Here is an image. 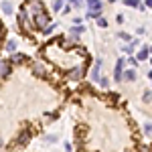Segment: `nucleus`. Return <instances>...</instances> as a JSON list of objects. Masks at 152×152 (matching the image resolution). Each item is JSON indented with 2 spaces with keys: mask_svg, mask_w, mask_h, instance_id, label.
<instances>
[{
  "mask_svg": "<svg viewBox=\"0 0 152 152\" xmlns=\"http://www.w3.org/2000/svg\"><path fill=\"white\" fill-rule=\"evenodd\" d=\"M110 2H112V4H114V2H118V0H110Z\"/></svg>",
  "mask_w": 152,
  "mask_h": 152,
  "instance_id": "nucleus-31",
  "label": "nucleus"
},
{
  "mask_svg": "<svg viewBox=\"0 0 152 152\" xmlns=\"http://www.w3.org/2000/svg\"><path fill=\"white\" fill-rule=\"evenodd\" d=\"M146 6H150V8H152V0H146Z\"/></svg>",
  "mask_w": 152,
  "mask_h": 152,
  "instance_id": "nucleus-29",
  "label": "nucleus"
},
{
  "mask_svg": "<svg viewBox=\"0 0 152 152\" xmlns=\"http://www.w3.org/2000/svg\"><path fill=\"white\" fill-rule=\"evenodd\" d=\"M0 146H2V138H0Z\"/></svg>",
  "mask_w": 152,
  "mask_h": 152,
  "instance_id": "nucleus-32",
  "label": "nucleus"
},
{
  "mask_svg": "<svg viewBox=\"0 0 152 152\" xmlns=\"http://www.w3.org/2000/svg\"><path fill=\"white\" fill-rule=\"evenodd\" d=\"M136 63H138V59H136V57H132V55H130V57L126 59V65H130V67H136Z\"/></svg>",
  "mask_w": 152,
  "mask_h": 152,
  "instance_id": "nucleus-18",
  "label": "nucleus"
},
{
  "mask_svg": "<svg viewBox=\"0 0 152 152\" xmlns=\"http://www.w3.org/2000/svg\"><path fill=\"white\" fill-rule=\"evenodd\" d=\"M85 16H87V18H97V16H99V12H94V10H89L87 14H85Z\"/></svg>",
  "mask_w": 152,
  "mask_h": 152,
  "instance_id": "nucleus-25",
  "label": "nucleus"
},
{
  "mask_svg": "<svg viewBox=\"0 0 152 152\" xmlns=\"http://www.w3.org/2000/svg\"><path fill=\"white\" fill-rule=\"evenodd\" d=\"M148 53H150V49H148V47H142L140 51H138L136 59H138V61H144V59H148Z\"/></svg>",
  "mask_w": 152,
  "mask_h": 152,
  "instance_id": "nucleus-12",
  "label": "nucleus"
},
{
  "mask_svg": "<svg viewBox=\"0 0 152 152\" xmlns=\"http://www.w3.org/2000/svg\"><path fill=\"white\" fill-rule=\"evenodd\" d=\"M12 71V63L10 61H2L0 59V77H8Z\"/></svg>",
  "mask_w": 152,
  "mask_h": 152,
  "instance_id": "nucleus-7",
  "label": "nucleus"
},
{
  "mask_svg": "<svg viewBox=\"0 0 152 152\" xmlns=\"http://www.w3.org/2000/svg\"><path fill=\"white\" fill-rule=\"evenodd\" d=\"M2 12H4V14H12V4L10 2H2Z\"/></svg>",
  "mask_w": 152,
  "mask_h": 152,
  "instance_id": "nucleus-15",
  "label": "nucleus"
},
{
  "mask_svg": "<svg viewBox=\"0 0 152 152\" xmlns=\"http://www.w3.org/2000/svg\"><path fill=\"white\" fill-rule=\"evenodd\" d=\"M49 23H51V16H49L45 10L39 12V14L35 16V26H37V28H41V31H43V28H45Z\"/></svg>",
  "mask_w": 152,
  "mask_h": 152,
  "instance_id": "nucleus-2",
  "label": "nucleus"
},
{
  "mask_svg": "<svg viewBox=\"0 0 152 152\" xmlns=\"http://www.w3.org/2000/svg\"><path fill=\"white\" fill-rule=\"evenodd\" d=\"M95 20H97V26H102V28H105V26H107V20H105V18H102V16H97Z\"/></svg>",
  "mask_w": 152,
  "mask_h": 152,
  "instance_id": "nucleus-22",
  "label": "nucleus"
},
{
  "mask_svg": "<svg viewBox=\"0 0 152 152\" xmlns=\"http://www.w3.org/2000/svg\"><path fill=\"white\" fill-rule=\"evenodd\" d=\"M26 61H28V57L23 55V53H12V57H10L12 65H23V63H26Z\"/></svg>",
  "mask_w": 152,
  "mask_h": 152,
  "instance_id": "nucleus-9",
  "label": "nucleus"
},
{
  "mask_svg": "<svg viewBox=\"0 0 152 152\" xmlns=\"http://www.w3.org/2000/svg\"><path fill=\"white\" fill-rule=\"evenodd\" d=\"M99 85H102V87H104V89H107V87H110V79H107V77H102V79H99Z\"/></svg>",
  "mask_w": 152,
  "mask_h": 152,
  "instance_id": "nucleus-20",
  "label": "nucleus"
},
{
  "mask_svg": "<svg viewBox=\"0 0 152 152\" xmlns=\"http://www.w3.org/2000/svg\"><path fill=\"white\" fill-rule=\"evenodd\" d=\"M136 45H138V41H134V39H132V41H130L128 45H126V47H122V49H124V53L132 55V53H134V47H136Z\"/></svg>",
  "mask_w": 152,
  "mask_h": 152,
  "instance_id": "nucleus-13",
  "label": "nucleus"
},
{
  "mask_svg": "<svg viewBox=\"0 0 152 152\" xmlns=\"http://www.w3.org/2000/svg\"><path fill=\"white\" fill-rule=\"evenodd\" d=\"M55 26H57V24H47V26L43 28V33H45V35H51V33L55 31Z\"/></svg>",
  "mask_w": 152,
  "mask_h": 152,
  "instance_id": "nucleus-21",
  "label": "nucleus"
},
{
  "mask_svg": "<svg viewBox=\"0 0 152 152\" xmlns=\"http://www.w3.org/2000/svg\"><path fill=\"white\" fill-rule=\"evenodd\" d=\"M24 8H26V12L31 16H37L39 12H43V4H41V0H28Z\"/></svg>",
  "mask_w": 152,
  "mask_h": 152,
  "instance_id": "nucleus-1",
  "label": "nucleus"
},
{
  "mask_svg": "<svg viewBox=\"0 0 152 152\" xmlns=\"http://www.w3.org/2000/svg\"><path fill=\"white\" fill-rule=\"evenodd\" d=\"M45 140L47 142H57V136H45Z\"/></svg>",
  "mask_w": 152,
  "mask_h": 152,
  "instance_id": "nucleus-27",
  "label": "nucleus"
},
{
  "mask_svg": "<svg viewBox=\"0 0 152 152\" xmlns=\"http://www.w3.org/2000/svg\"><path fill=\"white\" fill-rule=\"evenodd\" d=\"M142 99H144V102H150V99H152V91H144Z\"/></svg>",
  "mask_w": 152,
  "mask_h": 152,
  "instance_id": "nucleus-24",
  "label": "nucleus"
},
{
  "mask_svg": "<svg viewBox=\"0 0 152 152\" xmlns=\"http://www.w3.org/2000/svg\"><path fill=\"white\" fill-rule=\"evenodd\" d=\"M53 120H57V116H55V114H53V116H47V118H45V122H53Z\"/></svg>",
  "mask_w": 152,
  "mask_h": 152,
  "instance_id": "nucleus-28",
  "label": "nucleus"
},
{
  "mask_svg": "<svg viewBox=\"0 0 152 152\" xmlns=\"http://www.w3.org/2000/svg\"><path fill=\"white\" fill-rule=\"evenodd\" d=\"M148 77H150V79H152V71H150V73H148Z\"/></svg>",
  "mask_w": 152,
  "mask_h": 152,
  "instance_id": "nucleus-30",
  "label": "nucleus"
},
{
  "mask_svg": "<svg viewBox=\"0 0 152 152\" xmlns=\"http://www.w3.org/2000/svg\"><path fill=\"white\" fill-rule=\"evenodd\" d=\"M83 33H85V26H83V24H75V26H71V28H69V41H77Z\"/></svg>",
  "mask_w": 152,
  "mask_h": 152,
  "instance_id": "nucleus-4",
  "label": "nucleus"
},
{
  "mask_svg": "<svg viewBox=\"0 0 152 152\" xmlns=\"http://www.w3.org/2000/svg\"><path fill=\"white\" fill-rule=\"evenodd\" d=\"M6 51H8V53H16V41H14V39H10V41L6 43Z\"/></svg>",
  "mask_w": 152,
  "mask_h": 152,
  "instance_id": "nucleus-14",
  "label": "nucleus"
},
{
  "mask_svg": "<svg viewBox=\"0 0 152 152\" xmlns=\"http://www.w3.org/2000/svg\"><path fill=\"white\" fill-rule=\"evenodd\" d=\"M33 75H37V77H45V75H47V67H45L43 63H33Z\"/></svg>",
  "mask_w": 152,
  "mask_h": 152,
  "instance_id": "nucleus-8",
  "label": "nucleus"
},
{
  "mask_svg": "<svg viewBox=\"0 0 152 152\" xmlns=\"http://www.w3.org/2000/svg\"><path fill=\"white\" fill-rule=\"evenodd\" d=\"M122 79H124V81H136V79H138V73L134 69H128V71L122 73Z\"/></svg>",
  "mask_w": 152,
  "mask_h": 152,
  "instance_id": "nucleus-10",
  "label": "nucleus"
},
{
  "mask_svg": "<svg viewBox=\"0 0 152 152\" xmlns=\"http://www.w3.org/2000/svg\"><path fill=\"white\" fill-rule=\"evenodd\" d=\"M144 134L148 138H152V124H144Z\"/></svg>",
  "mask_w": 152,
  "mask_h": 152,
  "instance_id": "nucleus-19",
  "label": "nucleus"
},
{
  "mask_svg": "<svg viewBox=\"0 0 152 152\" xmlns=\"http://www.w3.org/2000/svg\"><path fill=\"white\" fill-rule=\"evenodd\" d=\"M118 37H120L122 41H126V43H130V41H132V37H130L128 33H120V35H118Z\"/></svg>",
  "mask_w": 152,
  "mask_h": 152,
  "instance_id": "nucleus-23",
  "label": "nucleus"
},
{
  "mask_svg": "<svg viewBox=\"0 0 152 152\" xmlns=\"http://www.w3.org/2000/svg\"><path fill=\"white\" fill-rule=\"evenodd\" d=\"M28 140H31V132H28V130H23V132L16 136L14 144H16V146H26V144H28Z\"/></svg>",
  "mask_w": 152,
  "mask_h": 152,
  "instance_id": "nucleus-5",
  "label": "nucleus"
},
{
  "mask_svg": "<svg viewBox=\"0 0 152 152\" xmlns=\"http://www.w3.org/2000/svg\"><path fill=\"white\" fill-rule=\"evenodd\" d=\"M81 4H83V0H71V6H75V8L81 6Z\"/></svg>",
  "mask_w": 152,
  "mask_h": 152,
  "instance_id": "nucleus-26",
  "label": "nucleus"
},
{
  "mask_svg": "<svg viewBox=\"0 0 152 152\" xmlns=\"http://www.w3.org/2000/svg\"><path fill=\"white\" fill-rule=\"evenodd\" d=\"M87 6H89V10H94V12H102V2L99 0H87Z\"/></svg>",
  "mask_w": 152,
  "mask_h": 152,
  "instance_id": "nucleus-11",
  "label": "nucleus"
},
{
  "mask_svg": "<svg viewBox=\"0 0 152 152\" xmlns=\"http://www.w3.org/2000/svg\"><path fill=\"white\" fill-rule=\"evenodd\" d=\"M99 73H102V59H97V61H95V65H94V69H91V81H99V79H102V75H99Z\"/></svg>",
  "mask_w": 152,
  "mask_h": 152,
  "instance_id": "nucleus-6",
  "label": "nucleus"
},
{
  "mask_svg": "<svg viewBox=\"0 0 152 152\" xmlns=\"http://www.w3.org/2000/svg\"><path fill=\"white\" fill-rule=\"evenodd\" d=\"M81 77H83V67L81 65L73 67V69L67 73V79H69V81H81Z\"/></svg>",
  "mask_w": 152,
  "mask_h": 152,
  "instance_id": "nucleus-3",
  "label": "nucleus"
},
{
  "mask_svg": "<svg viewBox=\"0 0 152 152\" xmlns=\"http://www.w3.org/2000/svg\"><path fill=\"white\" fill-rule=\"evenodd\" d=\"M150 53H152V47H150Z\"/></svg>",
  "mask_w": 152,
  "mask_h": 152,
  "instance_id": "nucleus-34",
  "label": "nucleus"
},
{
  "mask_svg": "<svg viewBox=\"0 0 152 152\" xmlns=\"http://www.w3.org/2000/svg\"><path fill=\"white\" fill-rule=\"evenodd\" d=\"M126 6H132V8H140V0H124Z\"/></svg>",
  "mask_w": 152,
  "mask_h": 152,
  "instance_id": "nucleus-16",
  "label": "nucleus"
},
{
  "mask_svg": "<svg viewBox=\"0 0 152 152\" xmlns=\"http://www.w3.org/2000/svg\"><path fill=\"white\" fill-rule=\"evenodd\" d=\"M150 65H152V59H150Z\"/></svg>",
  "mask_w": 152,
  "mask_h": 152,
  "instance_id": "nucleus-33",
  "label": "nucleus"
},
{
  "mask_svg": "<svg viewBox=\"0 0 152 152\" xmlns=\"http://www.w3.org/2000/svg\"><path fill=\"white\" fill-rule=\"evenodd\" d=\"M63 4H65V0H53V8H55V10H61Z\"/></svg>",
  "mask_w": 152,
  "mask_h": 152,
  "instance_id": "nucleus-17",
  "label": "nucleus"
}]
</instances>
